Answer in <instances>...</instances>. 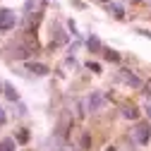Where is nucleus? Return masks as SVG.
I'll list each match as a JSON object with an SVG mask.
<instances>
[{"instance_id":"nucleus-1","label":"nucleus","mask_w":151,"mask_h":151,"mask_svg":"<svg viewBox=\"0 0 151 151\" xmlns=\"http://www.w3.org/2000/svg\"><path fill=\"white\" fill-rule=\"evenodd\" d=\"M132 139L139 146H146L151 142V120H137L132 127Z\"/></svg>"},{"instance_id":"nucleus-2","label":"nucleus","mask_w":151,"mask_h":151,"mask_svg":"<svg viewBox=\"0 0 151 151\" xmlns=\"http://www.w3.org/2000/svg\"><path fill=\"white\" fill-rule=\"evenodd\" d=\"M17 24H22V19L14 14V10H10V7H0V31L7 34V31H12Z\"/></svg>"},{"instance_id":"nucleus-3","label":"nucleus","mask_w":151,"mask_h":151,"mask_svg":"<svg viewBox=\"0 0 151 151\" xmlns=\"http://www.w3.org/2000/svg\"><path fill=\"white\" fill-rule=\"evenodd\" d=\"M84 106H86V113H99L106 106V96H103L101 91H91V93H86Z\"/></svg>"},{"instance_id":"nucleus-4","label":"nucleus","mask_w":151,"mask_h":151,"mask_svg":"<svg viewBox=\"0 0 151 151\" xmlns=\"http://www.w3.org/2000/svg\"><path fill=\"white\" fill-rule=\"evenodd\" d=\"M10 55L17 58V60H24V63H27L31 55H34V50H31L24 41H12V43H10Z\"/></svg>"},{"instance_id":"nucleus-5","label":"nucleus","mask_w":151,"mask_h":151,"mask_svg":"<svg viewBox=\"0 0 151 151\" xmlns=\"http://www.w3.org/2000/svg\"><path fill=\"white\" fill-rule=\"evenodd\" d=\"M120 79H122V82H125L129 89H142V86H144V82L137 77V74L132 72V70H125V67L120 70Z\"/></svg>"},{"instance_id":"nucleus-6","label":"nucleus","mask_w":151,"mask_h":151,"mask_svg":"<svg viewBox=\"0 0 151 151\" xmlns=\"http://www.w3.org/2000/svg\"><path fill=\"white\" fill-rule=\"evenodd\" d=\"M27 72H31V74H36V77H46V74H50V67L46 65V63H34V60H27Z\"/></svg>"},{"instance_id":"nucleus-7","label":"nucleus","mask_w":151,"mask_h":151,"mask_svg":"<svg viewBox=\"0 0 151 151\" xmlns=\"http://www.w3.org/2000/svg\"><path fill=\"white\" fill-rule=\"evenodd\" d=\"M103 48H106V46L101 43V39H99L96 34H89V36H86V50H89V53L101 55V53H103Z\"/></svg>"},{"instance_id":"nucleus-8","label":"nucleus","mask_w":151,"mask_h":151,"mask_svg":"<svg viewBox=\"0 0 151 151\" xmlns=\"http://www.w3.org/2000/svg\"><path fill=\"white\" fill-rule=\"evenodd\" d=\"M46 7V0H24V14H36V12H43Z\"/></svg>"},{"instance_id":"nucleus-9","label":"nucleus","mask_w":151,"mask_h":151,"mask_svg":"<svg viewBox=\"0 0 151 151\" xmlns=\"http://www.w3.org/2000/svg\"><path fill=\"white\" fill-rule=\"evenodd\" d=\"M139 115H142V110H139L134 103H127V106H122V118H125V120L137 122V120H139Z\"/></svg>"},{"instance_id":"nucleus-10","label":"nucleus","mask_w":151,"mask_h":151,"mask_svg":"<svg viewBox=\"0 0 151 151\" xmlns=\"http://www.w3.org/2000/svg\"><path fill=\"white\" fill-rule=\"evenodd\" d=\"M67 43V34L60 29V27H53V41H50V48H60Z\"/></svg>"},{"instance_id":"nucleus-11","label":"nucleus","mask_w":151,"mask_h":151,"mask_svg":"<svg viewBox=\"0 0 151 151\" xmlns=\"http://www.w3.org/2000/svg\"><path fill=\"white\" fill-rule=\"evenodd\" d=\"M106 10L113 14V19H118V22H125V19H127V17H125V7H122L120 3H108Z\"/></svg>"},{"instance_id":"nucleus-12","label":"nucleus","mask_w":151,"mask_h":151,"mask_svg":"<svg viewBox=\"0 0 151 151\" xmlns=\"http://www.w3.org/2000/svg\"><path fill=\"white\" fill-rule=\"evenodd\" d=\"M3 96H5V99H7L10 103H19V101H22L19 91H17V89H14V86H12L10 82H5V91H3Z\"/></svg>"},{"instance_id":"nucleus-13","label":"nucleus","mask_w":151,"mask_h":151,"mask_svg":"<svg viewBox=\"0 0 151 151\" xmlns=\"http://www.w3.org/2000/svg\"><path fill=\"white\" fill-rule=\"evenodd\" d=\"M101 55H103V60H106V63H113V65H120V60H122V58H120V53H118L115 48H108V46L103 48Z\"/></svg>"},{"instance_id":"nucleus-14","label":"nucleus","mask_w":151,"mask_h":151,"mask_svg":"<svg viewBox=\"0 0 151 151\" xmlns=\"http://www.w3.org/2000/svg\"><path fill=\"white\" fill-rule=\"evenodd\" d=\"M17 144H22V146H27L29 142H31V134H29V129L27 127H19V129H14V137H12Z\"/></svg>"},{"instance_id":"nucleus-15","label":"nucleus","mask_w":151,"mask_h":151,"mask_svg":"<svg viewBox=\"0 0 151 151\" xmlns=\"http://www.w3.org/2000/svg\"><path fill=\"white\" fill-rule=\"evenodd\" d=\"M0 151H17V142L5 137V139H0Z\"/></svg>"},{"instance_id":"nucleus-16","label":"nucleus","mask_w":151,"mask_h":151,"mask_svg":"<svg viewBox=\"0 0 151 151\" xmlns=\"http://www.w3.org/2000/svg\"><path fill=\"white\" fill-rule=\"evenodd\" d=\"M82 151H89V146H91V134H89V132H82Z\"/></svg>"},{"instance_id":"nucleus-17","label":"nucleus","mask_w":151,"mask_h":151,"mask_svg":"<svg viewBox=\"0 0 151 151\" xmlns=\"http://www.w3.org/2000/svg\"><path fill=\"white\" fill-rule=\"evenodd\" d=\"M86 70H91L93 74H103V67H101L99 63H93V60H89V63H86Z\"/></svg>"},{"instance_id":"nucleus-18","label":"nucleus","mask_w":151,"mask_h":151,"mask_svg":"<svg viewBox=\"0 0 151 151\" xmlns=\"http://www.w3.org/2000/svg\"><path fill=\"white\" fill-rule=\"evenodd\" d=\"M67 29H70V34L74 36V39H82V36H79V29H77V24H74V19H67Z\"/></svg>"},{"instance_id":"nucleus-19","label":"nucleus","mask_w":151,"mask_h":151,"mask_svg":"<svg viewBox=\"0 0 151 151\" xmlns=\"http://www.w3.org/2000/svg\"><path fill=\"white\" fill-rule=\"evenodd\" d=\"M14 106H17V115H19V118H27V115H29V110H27V106H24L22 101L14 103Z\"/></svg>"},{"instance_id":"nucleus-20","label":"nucleus","mask_w":151,"mask_h":151,"mask_svg":"<svg viewBox=\"0 0 151 151\" xmlns=\"http://www.w3.org/2000/svg\"><path fill=\"white\" fill-rule=\"evenodd\" d=\"M134 31H137L139 36H144V39H151V29H142V27H139V29H134Z\"/></svg>"},{"instance_id":"nucleus-21","label":"nucleus","mask_w":151,"mask_h":151,"mask_svg":"<svg viewBox=\"0 0 151 151\" xmlns=\"http://www.w3.org/2000/svg\"><path fill=\"white\" fill-rule=\"evenodd\" d=\"M5 122H7V113H5V108H3V106H0V127H3Z\"/></svg>"},{"instance_id":"nucleus-22","label":"nucleus","mask_w":151,"mask_h":151,"mask_svg":"<svg viewBox=\"0 0 151 151\" xmlns=\"http://www.w3.org/2000/svg\"><path fill=\"white\" fill-rule=\"evenodd\" d=\"M142 93L149 99V103H151V84H146V86H142Z\"/></svg>"},{"instance_id":"nucleus-23","label":"nucleus","mask_w":151,"mask_h":151,"mask_svg":"<svg viewBox=\"0 0 151 151\" xmlns=\"http://www.w3.org/2000/svg\"><path fill=\"white\" fill-rule=\"evenodd\" d=\"M72 7H77V10H86V5L82 3V0H72Z\"/></svg>"},{"instance_id":"nucleus-24","label":"nucleus","mask_w":151,"mask_h":151,"mask_svg":"<svg viewBox=\"0 0 151 151\" xmlns=\"http://www.w3.org/2000/svg\"><path fill=\"white\" fill-rule=\"evenodd\" d=\"M144 113H146V118L151 120V103H146V106H144Z\"/></svg>"},{"instance_id":"nucleus-25","label":"nucleus","mask_w":151,"mask_h":151,"mask_svg":"<svg viewBox=\"0 0 151 151\" xmlns=\"http://www.w3.org/2000/svg\"><path fill=\"white\" fill-rule=\"evenodd\" d=\"M3 91H5V82L0 79V96H3Z\"/></svg>"},{"instance_id":"nucleus-26","label":"nucleus","mask_w":151,"mask_h":151,"mask_svg":"<svg viewBox=\"0 0 151 151\" xmlns=\"http://www.w3.org/2000/svg\"><path fill=\"white\" fill-rule=\"evenodd\" d=\"M129 3H132V5H139V3H144V0H129Z\"/></svg>"},{"instance_id":"nucleus-27","label":"nucleus","mask_w":151,"mask_h":151,"mask_svg":"<svg viewBox=\"0 0 151 151\" xmlns=\"http://www.w3.org/2000/svg\"><path fill=\"white\" fill-rule=\"evenodd\" d=\"M99 3H101V5H108V3H113V0H99Z\"/></svg>"},{"instance_id":"nucleus-28","label":"nucleus","mask_w":151,"mask_h":151,"mask_svg":"<svg viewBox=\"0 0 151 151\" xmlns=\"http://www.w3.org/2000/svg\"><path fill=\"white\" fill-rule=\"evenodd\" d=\"M106 151H118V149H115V146H108V149H106Z\"/></svg>"},{"instance_id":"nucleus-29","label":"nucleus","mask_w":151,"mask_h":151,"mask_svg":"<svg viewBox=\"0 0 151 151\" xmlns=\"http://www.w3.org/2000/svg\"><path fill=\"white\" fill-rule=\"evenodd\" d=\"M120 3H125V0H120Z\"/></svg>"},{"instance_id":"nucleus-30","label":"nucleus","mask_w":151,"mask_h":151,"mask_svg":"<svg viewBox=\"0 0 151 151\" xmlns=\"http://www.w3.org/2000/svg\"><path fill=\"white\" fill-rule=\"evenodd\" d=\"M149 5H151V0H149Z\"/></svg>"},{"instance_id":"nucleus-31","label":"nucleus","mask_w":151,"mask_h":151,"mask_svg":"<svg viewBox=\"0 0 151 151\" xmlns=\"http://www.w3.org/2000/svg\"><path fill=\"white\" fill-rule=\"evenodd\" d=\"M149 84H151V82H149Z\"/></svg>"}]
</instances>
